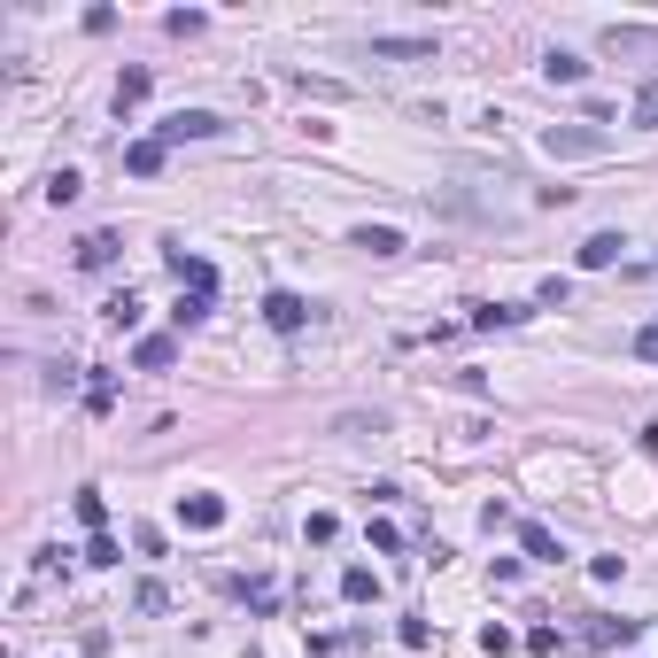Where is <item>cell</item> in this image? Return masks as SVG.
<instances>
[{
	"label": "cell",
	"instance_id": "6da1fadb",
	"mask_svg": "<svg viewBox=\"0 0 658 658\" xmlns=\"http://www.w3.org/2000/svg\"><path fill=\"white\" fill-rule=\"evenodd\" d=\"M542 148H550V155H604V148H612V132H604V124H550Z\"/></svg>",
	"mask_w": 658,
	"mask_h": 658
},
{
	"label": "cell",
	"instance_id": "7a4b0ae2",
	"mask_svg": "<svg viewBox=\"0 0 658 658\" xmlns=\"http://www.w3.org/2000/svg\"><path fill=\"white\" fill-rule=\"evenodd\" d=\"M635 620H620V612H589V620H581V643H589V651H628L635 643Z\"/></svg>",
	"mask_w": 658,
	"mask_h": 658
},
{
	"label": "cell",
	"instance_id": "3957f363",
	"mask_svg": "<svg viewBox=\"0 0 658 658\" xmlns=\"http://www.w3.org/2000/svg\"><path fill=\"white\" fill-rule=\"evenodd\" d=\"M163 264H171V279H179L186 295H217V271H210V256H186V248H163Z\"/></svg>",
	"mask_w": 658,
	"mask_h": 658
},
{
	"label": "cell",
	"instance_id": "277c9868",
	"mask_svg": "<svg viewBox=\"0 0 658 658\" xmlns=\"http://www.w3.org/2000/svg\"><path fill=\"white\" fill-rule=\"evenodd\" d=\"M217 132H225V124H217L210 109H179V117L163 124L155 140H163V148H186V140H217Z\"/></svg>",
	"mask_w": 658,
	"mask_h": 658
},
{
	"label": "cell",
	"instance_id": "5b68a950",
	"mask_svg": "<svg viewBox=\"0 0 658 658\" xmlns=\"http://www.w3.org/2000/svg\"><path fill=\"white\" fill-rule=\"evenodd\" d=\"M264 326L271 333H302V326H310V302L287 295V287H271V295H264Z\"/></svg>",
	"mask_w": 658,
	"mask_h": 658
},
{
	"label": "cell",
	"instance_id": "8992f818",
	"mask_svg": "<svg viewBox=\"0 0 658 658\" xmlns=\"http://www.w3.org/2000/svg\"><path fill=\"white\" fill-rule=\"evenodd\" d=\"M179 519L194 527V535H210V527H225V496H210V488H194V496H179Z\"/></svg>",
	"mask_w": 658,
	"mask_h": 658
},
{
	"label": "cell",
	"instance_id": "52a82bcc",
	"mask_svg": "<svg viewBox=\"0 0 658 658\" xmlns=\"http://www.w3.org/2000/svg\"><path fill=\"white\" fill-rule=\"evenodd\" d=\"M233 597L248 604L256 620H264V612H279V581H271V573H256V581H248V573H240V581H233Z\"/></svg>",
	"mask_w": 658,
	"mask_h": 658
},
{
	"label": "cell",
	"instance_id": "ba28073f",
	"mask_svg": "<svg viewBox=\"0 0 658 658\" xmlns=\"http://www.w3.org/2000/svg\"><path fill=\"white\" fill-rule=\"evenodd\" d=\"M620 248H628L620 233H589V240H581V271H612V264H620Z\"/></svg>",
	"mask_w": 658,
	"mask_h": 658
},
{
	"label": "cell",
	"instance_id": "9c48e42d",
	"mask_svg": "<svg viewBox=\"0 0 658 658\" xmlns=\"http://www.w3.org/2000/svg\"><path fill=\"white\" fill-rule=\"evenodd\" d=\"M372 62H434V39H372Z\"/></svg>",
	"mask_w": 658,
	"mask_h": 658
},
{
	"label": "cell",
	"instance_id": "30bf717a",
	"mask_svg": "<svg viewBox=\"0 0 658 658\" xmlns=\"http://www.w3.org/2000/svg\"><path fill=\"white\" fill-rule=\"evenodd\" d=\"M171 357H179V341H171V333H148V341L132 349V364H140V372H171Z\"/></svg>",
	"mask_w": 658,
	"mask_h": 658
},
{
	"label": "cell",
	"instance_id": "8fae6325",
	"mask_svg": "<svg viewBox=\"0 0 658 658\" xmlns=\"http://www.w3.org/2000/svg\"><path fill=\"white\" fill-rule=\"evenodd\" d=\"M163 140H132V148H124V171H132V179H155V171H163Z\"/></svg>",
	"mask_w": 658,
	"mask_h": 658
},
{
	"label": "cell",
	"instance_id": "7c38bea8",
	"mask_svg": "<svg viewBox=\"0 0 658 658\" xmlns=\"http://www.w3.org/2000/svg\"><path fill=\"white\" fill-rule=\"evenodd\" d=\"M349 248H364V256H403V233H395V225H357Z\"/></svg>",
	"mask_w": 658,
	"mask_h": 658
},
{
	"label": "cell",
	"instance_id": "4fadbf2b",
	"mask_svg": "<svg viewBox=\"0 0 658 658\" xmlns=\"http://www.w3.org/2000/svg\"><path fill=\"white\" fill-rule=\"evenodd\" d=\"M117 264V233H86L78 240V271H109Z\"/></svg>",
	"mask_w": 658,
	"mask_h": 658
},
{
	"label": "cell",
	"instance_id": "5bb4252c",
	"mask_svg": "<svg viewBox=\"0 0 658 658\" xmlns=\"http://www.w3.org/2000/svg\"><path fill=\"white\" fill-rule=\"evenodd\" d=\"M542 78H550V86H581V78H589V62H581V55H566V47H550Z\"/></svg>",
	"mask_w": 658,
	"mask_h": 658
},
{
	"label": "cell",
	"instance_id": "9a60e30c",
	"mask_svg": "<svg viewBox=\"0 0 658 658\" xmlns=\"http://www.w3.org/2000/svg\"><path fill=\"white\" fill-rule=\"evenodd\" d=\"M519 550H527V558H550V566L566 558V550H558V535H550L542 519H527V527H519Z\"/></svg>",
	"mask_w": 658,
	"mask_h": 658
},
{
	"label": "cell",
	"instance_id": "2e32d148",
	"mask_svg": "<svg viewBox=\"0 0 658 658\" xmlns=\"http://www.w3.org/2000/svg\"><path fill=\"white\" fill-rule=\"evenodd\" d=\"M341 597H349V604H380V573H372V566H349V573H341Z\"/></svg>",
	"mask_w": 658,
	"mask_h": 658
},
{
	"label": "cell",
	"instance_id": "e0dca14e",
	"mask_svg": "<svg viewBox=\"0 0 658 658\" xmlns=\"http://www.w3.org/2000/svg\"><path fill=\"white\" fill-rule=\"evenodd\" d=\"M519 318H527L519 302H473V326H480V333H496V326H519Z\"/></svg>",
	"mask_w": 658,
	"mask_h": 658
},
{
	"label": "cell",
	"instance_id": "ac0fdd59",
	"mask_svg": "<svg viewBox=\"0 0 658 658\" xmlns=\"http://www.w3.org/2000/svg\"><path fill=\"white\" fill-rule=\"evenodd\" d=\"M148 86H155L148 70H124V78H117V117H124V109H140V101H148Z\"/></svg>",
	"mask_w": 658,
	"mask_h": 658
},
{
	"label": "cell",
	"instance_id": "d6986e66",
	"mask_svg": "<svg viewBox=\"0 0 658 658\" xmlns=\"http://www.w3.org/2000/svg\"><path fill=\"white\" fill-rule=\"evenodd\" d=\"M78 519L101 535V527H109V496H101V488H78Z\"/></svg>",
	"mask_w": 658,
	"mask_h": 658
},
{
	"label": "cell",
	"instance_id": "ffe728a7",
	"mask_svg": "<svg viewBox=\"0 0 658 658\" xmlns=\"http://www.w3.org/2000/svg\"><path fill=\"white\" fill-rule=\"evenodd\" d=\"M132 612H171V589L163 581H132Z\"/></svg>",
	"mask_w": 658,
	"mask_h": 658
},
{
	"label": "cell",
	"instance_id": "44dd1931",
	"mask_svg": "<svg viewBox=\"0 0 658 658\" xmlns=\"http://www.w3.org/2000/svg\"><path fill=\"white\" fill-rule=\"evenodd\" d=\"M101 318H109L117 333H132V326H140V302H132V295H109V302H101Z\"/></svg>",
	"mask_w": 658,
	"mask_h": 658
},
{
	"label": "cell",
	"instance_id": "7402d4cb",
	"mask_svg": "<svg viewBox=\"0 0 658 658\" xmlns=\"http://www.w3.org/2000/svg\"><path fill=\"white\" fill-rule=\"evenodd\" d=\"M117 403V372H93L86 380V411H109Z\"/></svg>",
	"mask_w": 658,
	"mask_h": 658
},
{
	"label": "cell",
	"instance_id": "603a6c76",
	"mask_svg": "<svg viewBox=\"0 0 658 658\" xmlns=\"http://www.w3.org/2000/svg\"><path fill=\"white\" fill-rule=\"evenodd\" d=\"M480 651H488V658H504V651H519V635H511L504 620H488V628H480Z\"/></svg>",
	"mask_w": 658,
	"mask_h": 658
},
{
	"label": "cell",
	"instance_id": "cb8c5ba5",
	"mask_svg": "<svg viewBox=\"0 0 658 658\" xmlns=\"http://www.w3.org/2000/svg\"><path fill=\"white\" fill-rule=\"evenodd\" d=\"M78 186H86L78 171H55V179H47V202H55V210H70V202H78Z\"/></svg>",
	"mask_w": 658,
	"mask_h": 658
},
{
	"label": "cell",
	"instance_id": "d4e9b609",
	"mask_svg": "<svg viewBox=\"0 0 658 658\" xmlns=\"http://www.w3.org/2000/svg\"><path fill=\"white\" fill-rule=\"evenodd\" d=\"M573 302V279H542L535 287V310H566Z\"/></svg>",
	"mask_w": 658,
	"mask_h": 658
},
{
	"label": "cell",
	"instance_id": "484cf974",
	"mask_svg": "<svg viewBox=\"0 0 658 658\" xmlns=\"http://www.w3.org/2000/svg\"><path fill=\"white\" fill-rule=\"evenodd\" d=\"M171 318H179V333L202 326V318H210V295H186V287H179V310H171Z\"/></svg>",
	"mask_w": 658,
	"mask_h": 658
},
{
	"label": "cell",
	"instance_id": "4316f807",
	"mask_svg": "<svg viewBox=\"0 0 658 658\" xmlns=\"http://www.w3.org/2000/svg\"><path fill=\"white\" fill-rule=\"evenodd\" d=\"M635 124H658V78H643V86H635V109H628Z\"/></svg>",
	"mask_w": 658,
	"mask_h": 658
},
{
	"label": "cell",
	"instance_id": "83f0119b",
	"mask_svg": "<svg viewBox=\"0 0 658 658\" xmlns=\"http://www.w3.org/2000/svg\"><path fill=\"white\" fill-rule=\"evenodd\" d=\"M302 535H310V542H333V535H341V519H333V511H310V519H302Z\"/></svg>",
	"mask_w": 658,
	"mask_h": 658
},
{
	"label": "cell",
	"instance_id": "f1b7e54d",
	"mask_svg": "<svg viewBox=\"0 0 658 658\" xmlns=\"http://www.w3.org/2000/svg\"><path fill=\"white\" fill-rule=\"evenodd\" d=\"M635 357H643V364H658V318H651L643 333H635Z\"/></svg>",
	"mask_w": 658,
	"mask_h": 658
},
{
	"label": "cell",
	"instance_id": "f546056e",
	"mask_svg": "<svg viewBox=\"0 0 658 658\" xmlns=\"http://www.w3.org/2000/svg\"><path fill=\"white\" fill-rule=\"evenodd\" d=\"M643 449H651V457H658V419H651V426H643Z\"/></svg>",
	"mask_w": 658,
	"mask_h": 658
}]
</instances>
